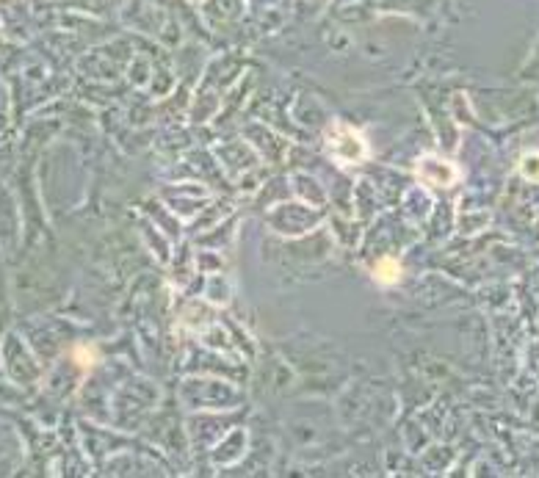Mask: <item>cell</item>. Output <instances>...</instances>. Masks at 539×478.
Wrapping results in <instances>:
<instances>
[{
    "label": "cell",
    "mask_w": 539,
    "mask_h": 478,
    "mask_svg": "<svg viewBox=\"0 0 539 478\" xmlns=\"http://www.w3.org/2000/svg\"><path fill=\"white\" fill-rule=\"evenodd\" d=\"M329 149H332V155L341 161V164H363L365 158H368V144L363 139V133L360 130H354V127H348V125H343L338 122L332 130H329Z\"/></svg>",
    "instance_id": "cell-1"
},
{
    "label": "cell",
    "mask_w": 539,
    "mask_h": 478,
    "mask_svg": "<svg viewBox=\"0 0 539 478\" xmlns=\"http://www.w3.org/2000/svg\"><path fill=\"white\" fill-rule=\"evenodd\" d=\"M373 280L379 285H396L401 280V266H398L393 257H382L376 263V271H373Z\"/></svg>",
    "instance_id": "cell-2"
},
{
    "label": "cell",
    "mask_w": 539,
    "mask_h": 478,
    "mask_svg": "<svg viewBox=\"0 0 539 478\" xmlns=\"http://www.w3.org/2000/svg\"><path fill=\"white\" fill-rule=\"evenodd\" d=\"M520 171H523V177H526V180L539 183V152H528V155H523V161H520Z\"/></svg>",
    "instance_id": "cell-3"
}]
</instances>
